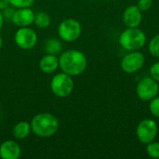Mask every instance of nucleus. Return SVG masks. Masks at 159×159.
I'll list each match as a JSON object with an SVG mask.
<instances>
[{"instance_id": "nucleus-1", "label": "nucleus", "mask_w": 159, "mask_h": 159, "mask_svg": "<svg viewBox=\"0 0 159 159\" xmlns=\"http://www.w3.org/2000/svg\"><path fill=\"white\" fill-rule=\"evenodd\" d=\"M88 66V59L86 55L77 49H68L60 54L59 67L61 72L76 76L85 72Z\"/></svg>"}, {"instance_id": "nucleus-2", "label": "nucleus", "mask_w": 159, "mask_h": 159, "mask_svg": "<svg viewBox=\"0 0 159 159\" xmlns=\"http://www.w3.org/2000/svg\"><path fill=\"white\" fill-rule=\"evenodd\" d=\"M32 132L39 138H49L56 134L60 122L50 113H40L35 115L30 122Z\"/></svg>"}, {"instance_id": "nucleus-3", "label": "nucleus", "mask_w": 159, "mask_h": 159, "mask_svg": "<svg viewBox=\"0 0 159 159\" xmlns=\"http://www.w3.org/2000/svg\"><path fill=\"white\" fill-rule=\"evenodd\" d=\"M145 42L146 35L138 27L128 28L124 30L119 35L120 46L129 51L141 49L145 45Z\"/></svg>"}, {"instance_id": "nucleus-4", "label": "nucleus", "mask_w": 159, "mask_h": 159, "mask_svg": "<svg viewBox=\"0 0 159 159\" xmlns=\"http://www.w3.org/2000/svg\"><path fill=\"white\" fill-rule=\"evenodd\" d=\"M75 83L73 76L61 72L55 75L50 81V89L52 93L59 98H66L70 96L74 90Z\"/></svg>"}, {"instance_id": "nucleus-5", "label": "nucleus", "mask_w": 159, "mask_h": 159, "mask_svg": "<svg viewBox=\"0 0 159 159\" xmlns=\"http://www.w3.org/2000/svg\"><path fill=\"white\" fill-rule=\"evenodd\" d=\"M82 33L80 22L75 19L68 18L63 20L58 26V35L65 42H74L77 40Z\"/></svg>"}, {"instance_id": "nucleus-6", "label": "nucleus", "mask_w": 159, "mask_h": 159, "mask_svg": "<svg viewBox=\"0 0 159 159\" xmlns=\"http://www.w3.org/2000/svg\"><path fill=\"white\" fill-rule=\"evenodd\" d=\"M158 133V126L157 122L151 118H145L142 120L136 129L137 139L144 144H147L157 138Z\"/></svg>"}, {"instance_id": "nucleus-7", "label": "nucleus", "mask_w": 159, "mask_h": 159, "mask_svg": "<svg viewBox=\"0 0 159 159\" xmlns=\"http://www.w3.org/2000/svg\"><path fill=\"white\" fill-rule=\"evenodd\" d=\"M158 92V82L151 76H146L141 79L136 87L137 96L144 102H150L157 96Z\"/></svg>"}, {"instance_id": "nucleus-8", "label": "nucleus", "mask_w": 159, "mask_h": 159, "mask_svg": "<svg viewBox=\"0 0 159 159\" xmlns=\"http://www.w3.org/2000/svg\"><path fill=\"white\" fill-rule=\"evenodd\" d=\"M16 45L24 50L32 49L37 43V34L35 31L29 26L20 27L14 35Z\"/></svg>"}, {"instance_id": "nucleus-9", "label": "nucleus", "mask_w": 159, "mask_h": 159, "mask_svg": "<svg viewBox=\"0 0 159 159\" xmlns=\"http://www.w3.org/2000/svg\"><path fill=\"white\" fill-rule=\"evenodd\" d=\"M144 62V55L138 50H134L123 57L120 61V67L127 74H134L143 68Z\"/></svg>"}, {"instance_id": "nucleus-10", "label": "nucleus", "mask_w": 159, "mask_h": 159, "mask_svg": "<svg viewBox=\"0 0 159 159\" xmlns=\"http://www.w3.org/2000/svg\"><path fill=\"white\" fill-rule=\"evenodd\" d=\"M34 12L30 7L16 8L11 19L12 23L17 27H27L34 23Z\"/></svg>"}, {"instance_id": "nucleus-11", "label": "nucleus", "mask_w": 159, "mask_h": 159, "mask_svg": "<svg viewBox=\"0 0 159 159\" xmlns=\"http://www.w3.org/2000/svg\"><path fill=\"white\" fill-rule=\"evenodd\" d=\"M122 20L124 24L128 28H135L138 27L143 20L142 10L137 7V5L129 6L123 12Z\"/></svg>"}, {"instance_id": "nucleus-12", "label": "nucleus", "mask_w": 159, "mask_h": 159, "mask_svg": "<svg viewBox=\"0 0 159 159\" xmlns=\"http://www.w3.org/2000/svg\"><path fill=\"white\" fill-rule=\"evenodd\" d=\"M20 154V146L15 141L7 140L0 144V157L2 159H18Z\"/></svg>"}, {"instance_id": "nucleus-13", "label": "nucleus", "mask_w": 159, "mask_h": 159, "mask_svg": "<svg viewBox=\"0 0 159 159\" xmlns=\"http://www.w3.org/2000/svg\"><path fill=\"white\" fill-rule=\"evenodd\" d=\"M39 68L42 73L47 75L56 72L59 68V57L52 54L43 56L39 61Z\"/></svg>"}, {"instance_id": "nucleus-14", "label": "nucleus", "mask_w": 159, "mask_h": 159, "mask_svg": "<svg viewBox=\"0 0 159 159\" xmlns=\"http://www.w3.org/2000/svg\"><path fill=\"white\" fill-rule=\"evenodd\" d=\"M31 132H32L31 124L29 122H27V121H20V122H18L14 126V128L12 129L13 136L17 140H24V139H26L30 135Z\"/></svg>"}, {"instance_id": "nucleus-15", "label": "nucleus", "mask_w": 159, "mask_h": 159, "mask_svg": "<svg viewBox=\"0 0 159 159\" xmlns=\"http://www.w3.org/2000/svg\"><path fill=\"white\" fill-rule=\"evenodd\" d=\"M45 50L48 54L60 55L62 51V44L57 38H49L45 43Z\"/></svg>"}, {"instance_id": "nucleus-16", "label": "nucleus", "mask_w": 159, "mask_h": 159, "mask_svg": "<svg viewBox=\"0 0 159 159\" xmlns=\"http://www.w3.org/2000/svg\"><path fill=\"white\" fill-rule=\"evenodd\" d=\"M34 23L38 27V28H48L50 23H51V18L47 12H37L34 14Z\"/></svg>"}, {"instance_id": "nucleus-17", "label": "nucleus", "mask_w": 159, "mask_h": 159, "mask_svg": "<svg viewBox=\"0 0 159 159\" xmlns=\"http://www.w3.org/2000/svg\"><path fill=\"white\" fill-rule=\"evenodd\" d=\"M148 49L151 55L154 57L159 58V34L155 35L149 42L148 45Z\"/></svg>"}, {"instance_id": "nucleus-18", "label": "nucleus", "mask_w": 159, "mask_h": 159, "mask_svg": "<svg viewBox=\"0 0 159 159\" xmlns=\"http://www.w3.org/2000/svg\"><path fill=\"white\" fill-rule=\"evenodd\" d=\"M146 152H147V155L150 157L159 158V143L153 141V142L147 143Z\"/></svg>"}, {"instance_id": "nucleus-19", "label": "nucleus", "mask_w": 159, "mask_h": 159, "mask_svg": "<svg viewBox=\"0 0 159 159\" xmlns=\"http://www.w3.org/2000/svg\"><path fill=\"white\" fill-rule=\"evenodd\" d=\"M35 0H9L10 5L15 8L20 7H30Z\"/></svg>"}, {"instance_id": "nucleus-20", "label": "nucleus", "mask_w": 159, "mask_h": 159, "mask_svg": "<svg viewBox=\"0 0 159 159\" xmlns=\"http://www.w3.org/2000/svg\"><path fill=\"white\" fill-rule=\"evenodd\" d=\"M149 110L154 116L159 118V97L157 96L150 101Z\"/></svg>"}, {"instance_id": "nucleus-21", "label": "nucleus", "mask_w": 159, "mask_h": 159, "mask_svg": "<svg viewBox=\"0 0 159 159\" xmlns=\"http://www.w3.org/2000/svg\"><path fill=\"white\" fill-rule=\"evenodd\" d=\"M137 7L143 11H148L153 7V0H138Z\"/></svg>"}, {"instance_id": "nucleus-22", "label": "nucleus", "mask_w": 159, "mask_h": 159, "mask_svg": "<svg viewBox=\"0 0 159 159\" xmlns=\"http://www.w3.org/2000/svg\"><path fill=\"white\" fill-rule=\"evenodd\" d=\"M15 9H16V8L10 5V6H8L7 7H6V8H4L3 10H1L4 20H10V21H11V19H12V17H13V14H14V12H15Z\"/></svg>"}, {"instance_id": "nucleus-23", "label": "nucleus", "mask_w": 159, "mask_h": 159, "mask_svg": "<svg viewBox=\"0 0 159 159\" xmlns=\"http://www.w3.org/2000/svg\"><path fill=\"white\" fill-rule=\"evenodd\" d=\"M150 76L159 82V61L154 63L150 67Z\"/></svg>"}, {"instance_id": "nucleus-24", "label": "nucleus", "mask_w": 159, "mask_h": 159, "mask_svg": "<svg viewBox=\"0 0 159 159\" xmlns=\"http://www.w3.org/2000/svg\"><path fill=\"white\" fill-rule=\"evenodd\" d=\"M8 6H10L9 0H0V10H3Z\"/></svg>"}, {"instance_id": "nucleus-25", "label": "nucleus", "mask_w": 159, "mask_h": 159, "mask_svg": "<svg viewBox=\"0 0 159 159\" xmlns=\"http://www.w3.org/2000/svg\"><path fill=\"white\" fill-rule=\"evenodd\" d=\"M4 18H3V15H2V12H1V10H0V30L2 29V27H3V24H4Z\"/></svg>"}, {"instance_id": "nucleus-26", "label": "nucleus", "mask_w": 159, "mask_h": 159, "mask_svg": "<svg viewBox=\"0 0 159 159\" xmlns=\"http://www.w3.org/2000/svg\"><path fill=\"white\" fill-rule=\"evenodd\" d=\"M2 45H3V40H2V37L0 36V48H2Z\"/></svg>"}]
</instances>
